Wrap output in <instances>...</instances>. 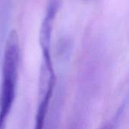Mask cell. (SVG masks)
I'll return each instance as SVG.
<instances>
[{
  "label": "cell",
  "instance_id": "3",
  "mask_svg": "<svg viewBox=\"0 0 129 129\" xmlns=\"http://www.w3.org/2000/svg\"><path fill=\"white\" fill-rule=\"evenodd\" d=\"M60 3V0L48 1L45 14L43 17L39 31V43L42 51H50L54 23Z\"/></svg>",
  "mask_w": 129,
  "mask_h": 129
},
{
  "label": "cell",
  "instance_id": "1",
  "mask_svg": "<svg viewBox=\"0 0 129 129\" xmlns=\"http://www.w3.org/2000/svg\"><path fill=\"white\" fill-rule=\"evenodd\" d=\"M20 55L14 51L3 54L0 87V129H5L8 116L15 101Z\"/></svg>",
  "mask_w": 129,
  "mask_h": 129
},
{
  "label": "cell",
  "instance_id": "4",
  "mask_svg": "<svg viewBox=\"0 0 129 129\" xmlns=\"http://www.w3.org/2000/svg\"><path fill=\"white\" fill-rule=\"evenodd\" d=\"M124 112V107H121L114 115V116L104 123L100 129H118V126L120 122V119L122 116Z\"/></svg>",
  "mask_w": 129,
  "mask_h": 129
},
{
  "label": "cell",
  "instance_id": "2",
  "mask_svg": "<svg viewBox=\"0 0 129 129\" xmlns=\"http://www.w3.org/2000/svg\"><path fill=\"white\" fill-rule=\"evenodd\" d=\"M56 76L50 54H42L39 79V104L37 105L34 129H45L52 100Z\"/></svg>",
  "mask_w": 129,
  "mask_h": 129
}]
</instances>
